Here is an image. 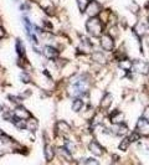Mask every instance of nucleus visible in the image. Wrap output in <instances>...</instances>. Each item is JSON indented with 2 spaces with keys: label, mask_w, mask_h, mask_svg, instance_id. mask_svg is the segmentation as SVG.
I'll return each instance as SVG.
<instances>
[{
  "label": "nucleus",
  "mask_w": 149,
  "mask_h": 165,
  "mask_svg": "<svg viewBox=\"0 0 149 165\" xmlns=\"http://www.w3.org/2000/svg\"><path fill=\"white\" fill-rule=\"evenodd\" d=\"M138 139H139V134H138V133H133V134L129 137V140H131V142H133V140L136 142V140H138Z\"/></svg>",
  "instance_id": "nucleus-27"
},
{
  "label": "nucleus",
  "mask_w": 149,
  "mask_h": 165,
  "mask_svg": "<svg viewBox=\"0 0 149 165\" xmlns=\"http://www.w3.org/2000/svg\"><path fill=\"white\" fill-rule=\"evenodd\" d=\"M0 111H1V107H0Z\"/></svg>",
  "instance_id": "nucleus-30"
},
{
  "label": "nucleus",
  "mask_w": 149,
  "mask_h": 165,
  "mask_svg": "<svg viewBox=\"0 0 149 165\" xmlns=\"http://www.w3.org/2000/svg\"><path fill=\"white\" fill-rule=\"evenodd\" d=\"M88 0H77V5H79V9L83 12L84 10H86L87 8V5H88Z\"/></svg>",
  "instance_id": "nucleus-20"
},
{
  "label": "nucleus",
  "mask_w": 149,
  "mask_h": 165,
  "mask_svg": "<svg viewBox=\"0 0 149 165\" xmlns=\"http://www.w3.org/2000/svg\"><path fill=\"white\" fill-rule=\"evenodd\" d=\"M93 60L97 61V62H99V64H104L106 62V57L101 52H95L93 53Z\"/></svg>",
  "instance_id": "nucleus-19"
},
{
  "label": "nucleus",
  "mask_w": 149,
  "mask_h": 165,
  "mask_svg": "<svg viewBox=\"0 0 149 165\" xmlns=\"http://www.w3.org/2000/svg\"><path fill=\"white\" fill-rule=\"evenodd\" d=\"M24 25H25V29H26V32L27 35H29V39L32 41L34 44H37V39H36V35L32 32V30L35 29L34 25L30 23V20L27 18H24Z\"/></svg>",
  "instance_id": "nucleus-6"
},
{
  "label": "nucleus",
  "mask_w": 149,
  "mask_h": 165,
  "mask_svg": "<svg viewBox=\"0 0 149 165\" xmlns=\"http://www.w3.org/2000/svg\"><path fill=\"white\" fill-rule=\"evenodd\" d=\"M57 130H60L61 133H65V132H68V130H70V127L65 122H59L57 123Z\"/></svg>",
  "instance_id": "nucleus-18"
},
{
  "label": "nucleus",
  "mask_w": 149,
  "mask_h": 165,
  "mask_svg": "<svg viewBox=\"0 0 149 165\" xmlns=\"http://www.w3.org/2000/svg\"><path fill=\"white\" fill-rule=\"evenodd\" d=\"M143 117H144L145 119H148V120H149V106L144 109V112H143Z\"/></svg>",
  "instance_id": "nucleus-28"
},
{
  "label": "nucleus",
  "mask_w": 149,
  "mask_h": 165,
  "mask_svg": "<svg viewBox=\"0 0 149 165\" xmlns=\"http://www.w3.org/2000/svg\"><path fill=\"white\" fill-rule=\"evenodd\" d=\"M112 123H123L124 122V115L122 113H118L115 115V113H113V117L111 118Z\"/></svg>",
  "instance_id": "nucleus-16"
},
{
  "label": "nucleus",
  "mask_w": 149,
  "mask_h": 165,
  "mask_svg": "<svg viewBox=\"0 0 149 165\" xmlns=\"http://www.w3.org/2000/svg\"><path fill=\"white\" fill-rule=\"evenodd\" d=\"M36 124H37V123H36V120H35V119H32V118H30V122L26 124V128H27V129H31V130H34V129H36Z\"/></svg>",
  "instance_id": "nucleus-23"
},
{
  "label": "nucleus",
  "mask_w": 149,
  "mask_h": 165,
  "mask_svg": "<svg viewBox=\"0 0 149 165\" xmlns=\"http://www.w3.org/2000/svg\"><path fill=\"white\" fill-rule=\"evenodd\" d=\"M137 130L140 134H143V135H149V122H148V119L144 118V117L138 120V123H137Z\"/></svg>",
  "instance_id": "nucleus-5"
},
{
  "label": "nucleus",
  "mask_w": 149,
  "mask_h": 165,
  "mask_svg": "<svg viewBox=\"0 0 149 165\" xmlns=\"http://www.w3.org/2000/svg\"><path fill=\"white\" fill-rule=\"evenodd\" d=\"M112 130L116 135H124L127 133V127L123 123H113Z\"/></svg>",
  "instance_id": "nucleus-9"
},
{
  "label": "nucleus",
  "mask_w": 149,
  "mask_h": 165,
  "mask_svg": "<svg viewBox=\"0 0 149 165\" xmlns=\"http://www.w3.org/2000/svg\"><path fill=\"white\" fill-rule=\"evenodd\" d=\"M63 145H65V148L68 150V152H73V150H75L73 144L71 142H68V140H65V144H63Z\"/></svg>",
  "instance_id": "nucleus-25"
},
{
  "label": "nucleus",
  "mask_w": 149,
  "mask_h": 165,
  "mask_svg": "<svg viewBox=\"0 0 149 165\" xmlns=\"http://www.w3.org/2000/svg\"><path fill=\"white\" fill-rule=\"evenodd\" d=\"M57 152L63 156V158H66V160H72V158H71V155H70V152H68V150L65 148V147H63V148H59L57 149Z\"/></svg>",
  "instance_id": "nucleus-15"
},
{
  "label": "nucleus",
  "mask_w": 149,
  "mask_h": 165,
  "mask_svg": "<svg viewBox=\"0 0 149 165\" xmlns=\"http://www.w3.org/2000/svg\"><path fill=\"white\" fill-rule=\"evenodd\" d=\"M44 55L47 58H56V57H57V55H59V52L56 51L54 47H51V46H45Z\"/></svg>",
  "instance_id": "nucleus-11"
},
{
  "label": "nucleus",
  "mask_w": 149,
  "mask_h": 165,
  "mask_svg": "<svg viewBox=\"0 0 149 165\" xmlns=\"http://www.w3.org/2000/svg\"><path fill=\"white\" fill-rule=\"evenodd\" d=\"M14 115L18 119L20 120H25V119H30L31 118V114L29 111H26L24 107H16L14 109Z\"/></svg>",
  "instance_id": "nucleus-4"
},
{
  "label": "nucleus",
  "mask_w": 149,
  "mask_h": 165,
  "mask_svg": "<svg viewBox=\"0 0 149 165\" xmlns=\"http://www.w3.org/2000/svg\"><path fill=\"white\" fill-rule=\"evenodd\" d=\"M83 107V102L81 99H75L73 103H72V109L75 112H79L81 111V108Z\"/></svg>",
  "instance_id": "nucleus-17"
},
{
  "label": "nucleus",
  "mask_w": 149,
  "mask_h": 165,
  "mask_svg": "<svg viewBox=\"0 0 149 165\" xmlns=\"http://www.w3.org/2000/svg\"><path fill=\"white\" fill-rule=\"evenodd\" d=\"M86 27H87V31L93 36H99L102 34V24L99 21V19L96 16L88 20L86 23Z\"/></svg>",
  "instance_id": "nucleus-2"
},
{
  "label": "nucleus",
  "mask_w": 149,
  "mask_h": 165,
  "mask_svg": "<svg viewBox=\"0 0 149 165\" xmlns=\"http://www.w3.org/2000/svg\"><path fill=\"white\" fill-rule=\"evenodd\" d=\"M99 10H101V5H99L97 1H91V3H88L87 8H86V10H84V11H86L91 18H93V16H96L97 14L99 12Z\"/></svg>",
  "instance_id": "nucleus-7"
},
{
  "label": "nucleus",
  "mask_w": 149,
  "mask_h": 165,
  "mask_svg": "<svg viewBox=\"0 0 149 165\" xmlns=\"http://www.w3.org/2000/svg\"><path fill=\"white\" fill-rule=\"evenodd\" d=\"M16 52L20 57H24L25 55V46L23 45V42H21L20 40H16Z\"/></svg>",
  "instance_id": "nucleus-13"
},
{
  "label": "nucleus",
  "mask_w": 149,
  "mask_h": 165,
  "mask_svg": "<svg viewBox=\"0 0 149 165\" xmlns=\"http://www.w3.org/2000/svg\"><path fill=\"white\" fill-rule=\"evenodd\" d=\"M136 32L138 34L139 36H140V35H143V34H145V32H147V27H145V24H144L143 21L138 23V25L136 26Z\"/></svg>",
  "instance_id": "nucleus-14"
},
{
  "label": "nucleus",
  "mask_w": 149,
  "mask_h": 165,
  "mask_svg": "<svg viewBox=\"0 0 149 165\" xmlns=\"http://www.w3.org/2000/svg\"><path fill=\"white\" fill-rule=\"evenodd\" d=\"M82 163H84V164H93V165L98 164V161L96 159H86V160H82Z\"/></svg>",
  "instance_id": "nucleus-26"
},
{
  "label": "nucleus",
  "mask_w": 149,
  "mask_h": 165,
  "mask_svg": "<svg viewBox=\"0 0 149 165\" xmlns=\"http://www.w3.org/2000/svg\"><path fill=\"white\" fill-rule=\"evenodd\" d=\"M72 81H75V83L72 82L67 88V92L71 97H75V96H79L81 93H84V91H87L88 83L84 82L83 78H77V80H72Z\"/></svg>",
  "instance_id": "nucleus-1"
},
{
  "label": "nucleus",
  "mask_w": 149,
  "mask_h": 165,
  "mask_svg": "<svg viewBox=\"0 0 149 165\" xmlns=\"http://www.w3.org/2000/svg\"><path fill=\"white\" fill-rule=\"evenodd\" d=\"M131 143V140H129V138H126L122 143H120V145H119V149L120 150H126L127 148H128V144Z\"/></svg>",
  "instance_id": "nucleus-24"
},
{
  "label": "nucleus",
  "mask_w": 149,
  "mask_h": 165,
  "mask_svg": "<svg viewBox=\"0 0 149 165\" xmlns=\"http://www.w3.org/2000/svg\"><path fill=\"white\" fill-rule=\"evenodd\" d=\"M112 101H113V97H112V94H106L104 97H103V99H102V102H101V106H102V108H108L111 104H112Z\"/></svg>",
  "instance_id": "nucleus-12"
},
{
  "label": "nucleus",
  "mask_w": 149,
  "mask_h": 165,
  "mask_svg": "<svg viewBox=\"0 0 149 165\" xmlns=\"http://www.w3.org/2000/svg\"><path fill=\"white\" fill-rule=\"evenodd\" d=\"M132 67L134 68V71L140 73V74H148V72H149V66L144 62V61H139V60L134 61L132 64Z\"/></svg>",
  "instance_id": "nucleus-3"
},
{
  "label": "nucleus",
  "mask_w": 149,
  "mask_h": 165,
  "mask_svg": "<svg viewBox=\"0 0 149 165\" xmlns=\"http://www.w3.org/2000/svg\"><path fill=\"white\" fill-rule=\"evenodd\" d=\"M45 155H46V160L47 161H50L52 159V156H54V150L50 148L48 145H46L45 147Z\"/></svg>",
  "instance_id": "nucleus-21"
},
{
  "label": "nucleus",
  "mask_w": 149,
  "mask_h": 165,
  "mask_svg": "<svg viewBox=\"0 0 149 165\" xmlns=\"http://www.w3.org/2000/svg\"><path fill=\"white\" fill-rule=\"evenodd\" d=\"M101 46L106 51H111L113 50V46H115V42H113V39L109 35H102L101 37Z\"/></svg>",
  "instance_id": "nucleus-8"
},
{
  "label": "nucleus",
  "mask_w": 149,
  "mask_h": 165,
  "mask_svg": "<svg viewBox=\"0 0 149 165\" xmlns=\"http://www.w3.org/2000/svg\"><path fill=\"white\" fill-rule=\"evenodd\" d=\"M90 150H91L92 154L98 155V156H101V155L103 154V148L99 145L97 142H92V143L90 144Z\"/></svg>",
  "instance_id": "nucleus-10"
},
{
  "label": "nucleus",
  "mask_w": 149,
  "mask_h": 165,
  "mask_svg": "<svg viewBox=\"0 0 149 165\" xmlns=\"http://www.w3.org/2000/svg\"><path fill=\"white\" fill-rule=\"evenodd\" d=\"M119 66H120V68H123V70H129V68L132 67V62L128 60H126V61L119 62Z\"/></svg>",
  "instance_id": "nucleus-22"
},
{
  "label": "nucleus",
  "mask_w": 149,
  "mask_h": 165,
  "mask_svg": "<svg viewBox=\"0 0 149 165\" xmlns=\"http://www.w3.org/2000/svg\"><path fill=\"white\" fill-rule=\"evenodd\" d=\"M21 80H23L24 82H29V81H30V78H29V74L23 73V74H21Z\"/></svg>",
  "instance_id": "nucleus-29"
}]
</instances>
